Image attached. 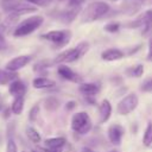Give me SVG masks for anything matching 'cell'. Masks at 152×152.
I'll list each match as a JSON object with an SVG mask.
<instances>
[{
  "label": "cell",
  "instance_id": "cell-1",
  "mask_svg": "<svg viewBox=\"0 0 152 152\" xmlns=\"http://www.w3.org/2000/svg\"><path fill=\"white\" fill-rule=\"evenodd\" d=\"M109 11H110V7L106 2H102V1L91 2L83 10V12L81 14V21L82 23H91V21L99 20L102 17H104L106 14H108Z\"/></svg>",
  "mask_w": 152,
  "mask_h": 152
},
{
  "label": "cell",
  "instance_id": "cell-2",
  "mask_svg": "<svg viewBox=\"0 0 152 152\" xmlns=\"http://www.w3.org/2000/svg\"><path fill=\"white\" fill-rule=\"evenodd\" d=\"M44 18L42 15H32L26 18L25 20H23L13 31L14 37H24L27 36L32 32H34L38 27H40V25L43 24Z\"/></svg>",
  "mask_w": 152,
  "mask_h": 152
},
{
  "label": "cell",
  "instance_id": "cell-3",
  "mask_svg": "<svg viewBox=\"0 0 152 152\" xmlns=\"http://www.w3.org/2000/svg\"><path fill=\"white\" fill-rule=\"evenodd\" d=\"M91 120L89 115L84 112H80L71 118V128L78 134H86L91 129Z\"/></svg>",
  "mask_w": 152,
  "mask_h": 152
},
{
  "label": "cell",
  "instance_id": "cell-4",
  "mask_svg": "<svg viewBox=\"0 0 152 152\" xmlns=\"http://www.w3.org/2000/svg\"><path fill=\"white\" fill-rule=\"evenodd\" d=\"M42 38L53 43L55 46L58 49V48L65 46L70 42L71 32L69 30H55V31H49L42 34Z\"/></svg>",
  "mask_w": 152,
  "mask_h": 152
},
{
  "label": "cell",
  "instance_id": "cell-5",
  "mask_svg": "<svg viewBox=\"0 0 152 152\" xmlns=\"http://www.w3.org/2000/svg\"><path fill=\"white\" fill-rule=\"evenodd\" d=\"M138 102H139V100L135 94H128L118 103L116 110L120 115H127L137 108Z\"/></svg>",
  "mask_w": 152,
  "mask_h": 152
},
{
  "label": "cell",
  "instance_id": "cell-6",
  "mask_svg": "<svg viewBox=\"0 0 152 152\" xmlns=\"http://www.w3.org/2000/svg\"><path fill=\"white\" fill-rule=\"evenodd\" d=\"M32 57L30 55H23V56H17L14 58H12L11 61L7 62L6 64V69L10 71H18L19 69L24 68L25 65H27L31 62Z\"/></svg>",
  "mask_w": 152,
  "mask_h": 152
},
{
  "label": "cell",
  "instance_id": "cell-7",
  "mask_svg": "<svg viewBox=\"0 0 152 152\" xmlns=\"http://www.w3.org/2000/svg\"><path fill=\"white\" fill-rule=\"evenodd\" d=\"M108 138L109 141L114 145H119L121 142L122 135H124V127L119 124H113L108 128Z\"/></svg>",
  "mask_w": 152,
  "mask_h": 152
},
{
  "label": "cell",
  "instance_id": "cell-8",
  "mask_svg": "<svg viewBox=\"0 0 152 152\" xmlns=\"http://www.w3.org/2000/svg\"><path fill=\"white\" fill-rule=\"evenodd\" d=\"M57 72L64 80H68V81H71V82H76V83H81L82 82V78L66 65H59L58 69H57Z\"/></svg>",
  "mask_w": 152,
  "mask_h": 152
},
{
  "label": "cell",
  "instance_id": "cell-9",
  "mask_svg": "<svg viewBox=\"0 0 152 152\" xmlns=\"http://www.w3.org/2000/svg\"><path fill=\"white\" fill-rule=\"evenodd\" d=\"M142 18V26H141V34L147 37L152 33V8L147 10L141 14Z\"/></svg>",
  "mask_w": 152,
  "mask_h": 152
},
{
  "label": "cell",
  "instance_id": "cell-10",
  "mask_svg": "<svg viewBox=\"0 0 152 152\" xmlns=\"http://www.w3.org/2000/svg\"><path fill=\"white\" fill-rule=\"evenodd\" d=\"M8 91L11 95H13L14 97H18V96H24V94L26 93V86L25 83L21 81V80H14L13 82L10 83V87H8Z\"/></svg>",
  "mask_w": 152,
  "mask_h": 152
},
{
  "label": "cell",
  "instance_id": "cell-11",
  "mask_svg": "<svg viewBox=\"0 0 152 152\" xmlns=\"http://www.w3.org/2000/svg\"><path fill=\"white\" fill-rule=\"evenodd\" d=\"M80 10H81V6H77V7H70L69 10L61 12L59 15H58V19H59L62 23H64V24H69V23L74 21V19H75L76 15L78 14Z\"/></svg>",
  "mask_w": 152,
  "mask_h": 152
},
{
  "label": "cell",
  "instance_id": "cell-12",
  "mask_svg": "<svg viewBox=\"0 0 152 152\" xmlns=\"http://www.w3.org/2000/svg\"><path fill=\"white\" fill-rule=\"evenodd\" d=\"M112 114V106L108 100H103L99 107V115H100V122H106Z\"/></svg>",
  "mask_w": 152,
  "mask_h": 152
},
{
  "label": "cell",
  "instance_id": "cell-13",
  "mask_svg": "<svg viewBox=\"0 0 152 152\" xmlns=\"http://www.w3.org/2000/svg\"><path fill=\"white\" fill-rule=\"evenodd\" d=\"M122 57H124V52L119 49H107L101 53V58L108 62L118 61V59H121Z\"/></svg>",
  "mask_w": 152,
  "mask_h": 152
},
{
  "label": "cell",
  "instance_id": "cell-14",
  "mask_svg": "<svg viewBox=\"0 0 152 152\" xmlns=\"http://www.w3.org/2000/svg\"><path fill=\"white\" fill-rule=\"evenodd\" d=\"M37 11V7L36 6H33L32 4H30V2H20L11 13H13V14H17V15H21V14H28V13H33V12H36Z\"/></svg>",
  "mask_w": 152,
  "mask_h": 152
},
{
  "label": "cell",
  "instance_id": "cell-15",
  "mask_svg": "<svg viewBox=\"0 0 152 152\" xmlns=\"http://www.w3.org/2000/svg\"><path fill=\"white\" fill-rule=\"evenodd\" d=\"M18 19H19V15H17V14H13V13H10L5 19H4V21H2V24L0 25V32H7V31H10L15 24H17V21H18Z\"/></svg>",
  "mask_w": 152,
  "mask_h": 152
},
{
  "label": "cell",
  "instance_id": "cell-16",
  "mask_svg": "<svg viewBox=\"0 0 152 152\" xmlns=\"http://www.w3.org/2000/svg\"><path fill=\"white\" fill-rule=\"evenodd\" d=\"M66 140L62 137H58V138H50V139H46L45 140V146L50 150H53V151H61L62 147L65 145Z\"/></svg>",
  "mask_w": 152,
  "mask_h": 152
},
{
  "label": "cell",
  "instance_id": "cell-17",
  "mask_svg": "<svg viewBox=\"0 0 152 152\" xmlns=\"http://www.w3.org/2000/svg\"><path fill=\"white\" fill-rule=\"evenodd\" d=\"M33 87L36 89H46V88H52L56 86V82L53 80L46 78V77H37L32 82Z\"/></svg>",
  "mask_w": 152,
  "mask_h": 152
},
{
  "label": "cell",
  "instance_id": "cell-18",
  "mask_svg": "<svg viewBox=\"0 0 152 152\" xmlns=\"http://www.w3.org/2000/svg\"><path fill=\"white\" fill-rule=\"evenodd\" d=\"M18 78V74L17 71H10L7 69H0V86L7 84L13 82L14 80Z\"/></svg>",
  "mask_w": 152,
  "mask_h": 152
},
{
  "label": "cell",
  "instance_id": "cell-19",
  "mask_svg": "<svg viewBox=\"0 0 152 152\" xmlns=\"http://www.w3.org/2000/svg\"><path fill=\"white\" fill-rule=\"evenodd\" d=\"M80 91L86 96H94L100 91V87L95 83H82L80 86Z\"/></svg>",
  "mask_w": 152,
  "mask_h": 152
},
{
  "label": "cell",
  "instance_id": "cell-20",
  "mask_svg": "<svg viewBox=\"0 0 152 152\" xmlns=\"http://www.w3.org/2000/svg\"><path fill=\"white\" fill-rule=\"evenodd\" d=\"M23 109H24V96L14 97V100L12 102V106H11L12 113L15 114V115H19V114H21Z\"/></svg>",
  "mask_w": 152,
  "mask_h": 152
},
{
  "label": "cell",
  "instance_id": "cell-21",
  "mask_svg": "<svg viewBox=\"0 0 152 152\" xmlns=\"http://www.w3.org/2000/svg\"><path fill=\"white\" fill-rule=\"evenodd\" d=\"M44 107L46 110H50V112H53L56 110L58 107H59V101L55 97V96H49L45 99L44 101Z\"/></svg>",
  "mask_w": 152,
  "mask_h": 152
},
{
  "label": "cell",
  "instance_id": "cell-22",
  "mask_svg": "<svg viewBox=\"0 0 152 152\" xmlns=\"http://www.w3.org/2000/svg\"><path fill=\"white\" fill-rule=\"evenodd\" d=\"M139 7H140L139 2H135V1H126V4L122 7V11L125 13H127L128 15H132V14H134L139 10Z\"/></svg>",
  "mask_w": 152,
  "mask_h": 152
},
{
  "label": "cell",
  "instance_id": "cell-23",
  "mask_svg": "<svg viewBox=\"0 0 152 152\" xmlns=\"http://www.w3.org/2000/svg\"><path fill=\"white\" fill-rule=\"evenodd\" d=\"M26 135H27V138H28L32 142H34V144H38V142H40V140H42L40 134L38 133V131H37L36 128L31 127V126H28V127L26 128Z\"/></svg>",
  "mask_w": 152,
  "mask_h": 152
},
{
  "label": "cell",
  "instance_id": "cell-24",
  "mask_svg": "<svg viewBox=\"0 0 152 152\" xmlns=\"http://www.w3.org/2000/svg\"><path fill=\"white\" fill-rule=\"evenodd\" d=\"M142 142H144L145 146H151L152 145V121H150L146 126L144 138H142Z\"/></svg>",
  "mask_w": 152,
  "mask_h": 152
},
{
  "label": "cell",
  "instance_id": "cell-25",
  "mask_svg": "<svg viewBox=\"0 0 152 152\" xmlns=\"http://www.w3.org/2000/svg\"><path fill=\"white\" fill-rule=\"evenodd\" d=\"M71 51H72V49H69V50L63 51L62 53H59V55L53 59V62H52V63H63V62H66V61H68V58H69V57H70V55H71Z\"/></svg>",
  "mask_w": 152,
  "mask_h": 152
},
{
  "label": "cell",
  "instance_id": "cell-26",
  "mask_svg": "<svg viewBox=\"0 0 152 152\" xmlns=\"http://www.w3.org/2000/svg\"><path fill=\"white\" fill-rule=\"evenodd\" d=\"M127 72L131 74V76L140 77L142 75V72H144V66H142V64H137L135 66H132L131 69H128Z\"/></svg>",
  "mask_w": 152,
  "mask_h": 152
},
{
  "label": "cell",
  "instance_id": "cell-27",
  "mask_svg": "<svg viewBox=\"0 0 152 152\" xmlns=\"http://www.w3.org/2000/svg\"><path fill=\"white\" fill-rule=\"evenodd\" d=\"M51 63H52V62H51ZM51 63L48 62V61H40V62H38V63L34 64L33 70H34V71H43V70H45Z\"/></svg>",
  "mask_w": 152,
  "mask_h": 152
},
{
  "label": "cell",
  "instance_id": "cell-28",
  "mask_svg": "<svg viewBox=\"0 0 152 152\" xmlns=\"http://www.w3.org/2000/svg\"><path fill=\"white\" fill-rule=\"evenodd\" d=\"M38 114H39V106H38V104H34V106L30 109V112H28V120H30V121H34V120L37 119Z\"/></svg>",
  "mask_w": 152,
  "mask_h": 152
},
{
  "label": "cell",
  "instance_id": "cell-29",
  "mask_svg": "<svg viewBox=\"0 0 152 152\" xmlns=\"http://www.w3.org/2000/svg\"><path fill=\"white\" fill-rule=\"evenodd\" d=\"M6 152H18V147L15 141L12 138H8L7 140V145H6Z\"/></svg>",
  "mask_w": 152,
  "mask_h": 152
},
{
  "label": "cell",
  "instance_id": "cell-30",
  "mask_svg": "<svg viewBox=\"0 0 152 152\" xmlns=\"http://www.w3.org/2000/svg\"><path fill=\"white\" fill-rule=\"evenodd\" d=\"M120 28V24L119 23H109L104 26V30L107 32H110V33H114V32H118Z\"/></svg>",
  "mask_w": 152,
  "mask_h": 152
},
{
  "label": "cell",
  "instance_id": "cell-31",
  "mask_svg": "<svg viewBox=\"0 0 152 152\" xmlns=\"http://www.w3.org/2000/svg\"><path fill=\"white\" fill-rule=\"evenodd\" d=\"M142 91H152V78H147L142 84H141V88H140Z\"/></svg>",
  "mask_w": 152,
  "mask_h": 152
},
{
  "label": "cell",
  "instance_id": "cell-32",
  "mask_svg": "<svg viewBox=\"0 0 152 152\" xmlns=\"http://www.w3.org/2000/svg\"><path fill=\"white\" fill-rule=\"evenodd\" d=\"M146 59L148 62H152V36H150V39H148V51H147Z\"/></svg>",
  "mask_w": 152,
  "mask_h": 152
},
{
  "label": "cell",
  "instance_id": "cell-33",
  "mask_svg": "<svg viewBox=\"0 0 152 152\" xmlns=\"http://www.w3.org/2000/svg\"><path fill=\"white\" fill-rule=\"evenodd\" d=\"M87 0H69V7H77L81 6L83 2H86Z\"/></svg>",
  "mask_w": 152,
  "mask_h": 152
},
{
  "label": "cell",
  "instance_id": "cell-34",
  "mask_svg": "<svg viewBox=\"0 0 152 152\" xmlns=\"http://www.w3.org/2000/svg\"><path fill=\"white\" fill-rule=\"evenodd\" d=\"M6 46H7V44H6V39L4 37V33L0 32V50L6 49Z\"/></svg>",
  "mask_w": 152,
  "mask_h": 152
},
{
  "label": "cell",
  "instance_id": "cell-35",
  "mask_svg": "<svg viewBox=\"0 0 152 152\" xmlns=\"http://www.w3.org/2000/svg\"><path fill=\"white\" fill-rule=\"evenodd\" d=\"M76 107V103L74 102V101H70V102H68L66 103V106H65V108L68 109V110H71V109H74Z\"/></svg>",
  "mask_w": 152,
  "mask_h": 152
},
{
  "label": "cell",
  "instance_id": "cell-36",
  "mask_svg": "<svg viewBox=\"0 0 152 152\" xmlns=\"http://www.w3.org/2000/svg\"><path fill=\"white\" fill-rule=\"evenodd\" d=\"M27 2H30V4H32V5H39V2L42 1V0H26Z\"/></svg>",
  "mask_w": 152,
  "mask_h": 152
},
{
  "label": "cell",
  "instance_id": "cell-37",
  "mask_svg": "<svg viewBox=\"0 0 152 152\" xmlns=\"http://www.w3.org/2000/svg\"><path fill=\"white\" fill-rule=\"evenodd\" d=\"M82 152H94V151H91L90 148H83V150H82Z\"/></svg>",
  "mask_w": 152,
  "mask_h": 152
},
{
  "label": "cell",
  "instance_id": "cell-38",
  "mask_svg": "<svg viewBox=\"0 0 152 152\" xmlns=\"http://www.w3.org/2000/svg\"><path fill=\"white\" fill-rule=\"evenodd\" d=\"M110 152H118V151H115V150H113V151H110Z\"/></svg>",
  "mask_w": 152,
  "mask_h": 152
},
{
  "label": "cell",
  "instance_id": "cell-39",
  "mask_svg": "<svg viewBox=\"0 0 152 152\" xmlns=\"http://www.w3.org/2000/svg\"><path fill=\"white\" fill-rule=\"evenodd\" d=\"M0 142H1V135H0Z\"/></svg>",
  "mask_w": 152,
  "mask_h": 152
},
{
  "label": "cell",
  "instance_id": "cell-40",
  "mask_svg": "<svg viewBox=\"0 0 152 152\" xmlns=\"http://www.w3.org/2000/svg\"><path fill=\"white\" fill-rule=\"evenodd\" d=\"M32 152H38V151H32Z\"/></svg>",
  "mask_w": 152,
  "mask_h": 152
},
{
  "label": "cell",
  "instance_id": "cell-41",
  "mask_svg": "<svg viewBox=\"0 0 152 152\" xmlns=\"http://www.w3.org/2000/svg\"><path fill=\"white\" fill-rule=\"evenodd\" d=\"M112 1H116V0H112Z\"/></svg>",
  "mask_w": 152,
  "mask_h": 152
},
{
  "label": "cell",
  "instance_id": "cell-42",
  "mask_svg": "<svg viewBox=\"0 0 152 152\" xmlns=\"http://www.w3.org/2000/svg\"><path fill=\"white\" fill-rule=\"evenodd\" d=\"M138 1H140V0H138Z\"/></svg>",
  "mask_w": 152,
  "mask_h": 152
}]
</instances>
